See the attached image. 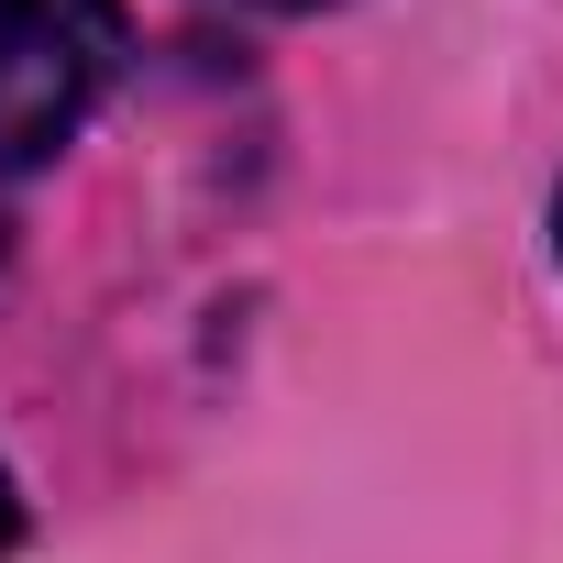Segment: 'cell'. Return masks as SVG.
I'll return each mask as SVG.
<instances>
[{"instance_id":"obj_1","label":"cell","mask_w":563,"mask_h":563,"mask_svg":"<svg viewBox=\"0 0 563 563\" xmlns=\"http://www.w3.org/2000/svg\"><path fill=\"white\" fill-rule=\"evenodd\" d=\"M122 67V0H0V177L78 144Z\"/></svg>"},{"instance_id":"obj_2","label":"cell","mask_w":563,"mask_h":563,"mask_svg":"<svg viewBox=\"0 0 563 563\" xmlns=\"http://www.w3.org/2000/svg\"><path fill=\"white\" fill-rule=\"evenodd\" d=\"M12 530H23V497H12V475H0V552H12Z\"/></svg>"},{"instance_id":"obj_4","label":"cell","mask_w":563,"mask_h":563,"mask_svg":"<svg viewBox=\"0 0 563 563\" xmlns=\"http://www.w3.org/2000/svg\"><path fill=\"white\" fill-rule=\"evenodd\" d=\"M552 243H563V199H552Z\"/></svg>"},{"instance_id":"obj_3","label":"cell","mask_w":563,"mask_h":563,"mask_svg":"<svg viewBox=\"0 0 563 563\" xmlns=\"http://www.w3.org/2000/svg\"><path fill=\"white\" fill-rule=\"evenodd\" d=\"M254 12H321V0H254Z\"/></svg>"}]
</instances>
